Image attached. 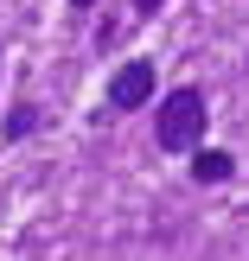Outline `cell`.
I'll use <instances>...</instances> for the list:
<instances>
[{
	"instance_id": "5b68a950",
	"label": "cell",
	"mask_w": 249,
	"mask_h": 261,
	"mask_svg": "<svg viewBox=\"0 0 249 261\" xmlns=\"http://www.w3.org/2000/svg\"><path fill=\"white\" fill-rule=\"evenodd\" d=\"M160 7H166V0H134V13H141V19H153Z\"/></svg>"
},
{
	"instance_id": "8992f818",
	"label": "cell",
	"mask_w": 249,
	"mask_h": 261,
	"mask_svg": "<svg viewBox=\"0 0 249 261\" xmlns=\"http://www.w3.org/2000/svg\"><path fill=\"white\" fill-rule=\"evenodd\" d=\"M71 7H77V13H89V7H96V0H71Z\"/></svg>"
},
{
	"instance_id": "3957f363",
	"label": "cell",
	"mask_w": 249,
	"mask_h": 261,
	"mask_svg": "<svg viewBox=\"0 0 249 261\" xmlns=\"http://www.w3.org/2000/svg\"><path fill=\"white\" fill-rule=\"evenodd\" d=\"M230 172H237V160H230L224 147H192V178H198V185H224Z\"/></svg>"
},
{
	"instance_id": "6da1fadb",
	"label": "cell",
	"mask_w": 249,
	"mask_h": 261,
	"mask_svg": "<svg viewBox=\"0 0 249 261\" xmlns=\"http://www.w3.org/2000/svg\"><path fill=\"white\" fill-rule=\"evenodd\" d=\"M205 89H173V96H160V109H153V140H160V153H192L205 140Z\"/></svg>"
},
{
	"instance_id": "277c9868",
	"label": "cell",
	"mask_w": 249,
	"mask_h": 261,
	"mask_svg": "<svg viewBox=\"0 0 249 261\" xmlns=\"http://www.w3.org/2000/svg\"><path fill=\"white\" fill-rule=\"evenodd\" d=\"M32 127H38V109H32V102H13V115H7V134H13V140H26Z\"/></svg>"
},
{
	"instance_id": "7a4b0ae2",
	"label": "cell",
	"mask_w": 249,
	"mask_h": 261,
	"mask_svg": "<svg viewBox=\"0 0 249 261\" xmlns=\"http://www.w3.org/2000/svg\"><path fill=\"white\" fill-rule=\"evenodd\" d=\"M147 96H153V64H147V58L122 64V70L109 76V109H115V115H128V109H147Z\"/></svg>"
}]
</instances>
